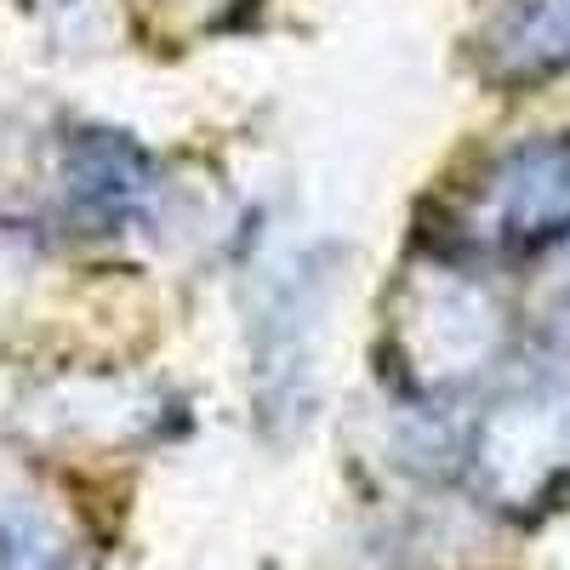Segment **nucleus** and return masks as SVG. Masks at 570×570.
Returning a JSON list of instances; mask_svg holds the SVG:
<instances>
[{
    "label": "nucleus",
    "mask_w": 570,
    "mask_h": 570,
    "mask_svg": "<svg viewBox=\"0 0 570 570\" xmlns=\"http://www.w3.org/2000/svg\"><path fill=\"white\" fill-rule=\"evenodd\" d=\"M559 228H570V137L519 142L480 177L468 234L480 246H531Z\"/></svg>",
    "instance_id": "f257e3e1"
},
{
    "label": "nucleus",
    "mask_w": 570,
    "mask_h": 570,
    "mask_svg": "<svg viewBox=\"0 0 570 570\" xmlns=\"http://www.w3.org/2000/svg\"><path fill=\"white\" fill-rule=\"evenodd\" d=\"M155 188V166L120 131H75L63 149V206L86 228L126 223Z\"/></svg>",
    "instance_id": "f03ea898"
},
{
    "label": "nucleus",
    "mask_w": 570,
    "mask_h": 570,
    "mask_svg": "<svg viewBox=\"0 0 570 570\" xmlns=\"http://www.w3.org/2000/svg\"><path fill=\"white\" fill-rule=\"evenodd\" d=\"M502 75H542L570 58V0H513L491 29Z\"/></svg>",
    "instance_id": "7ed1b4c3"
}]
</instances>
